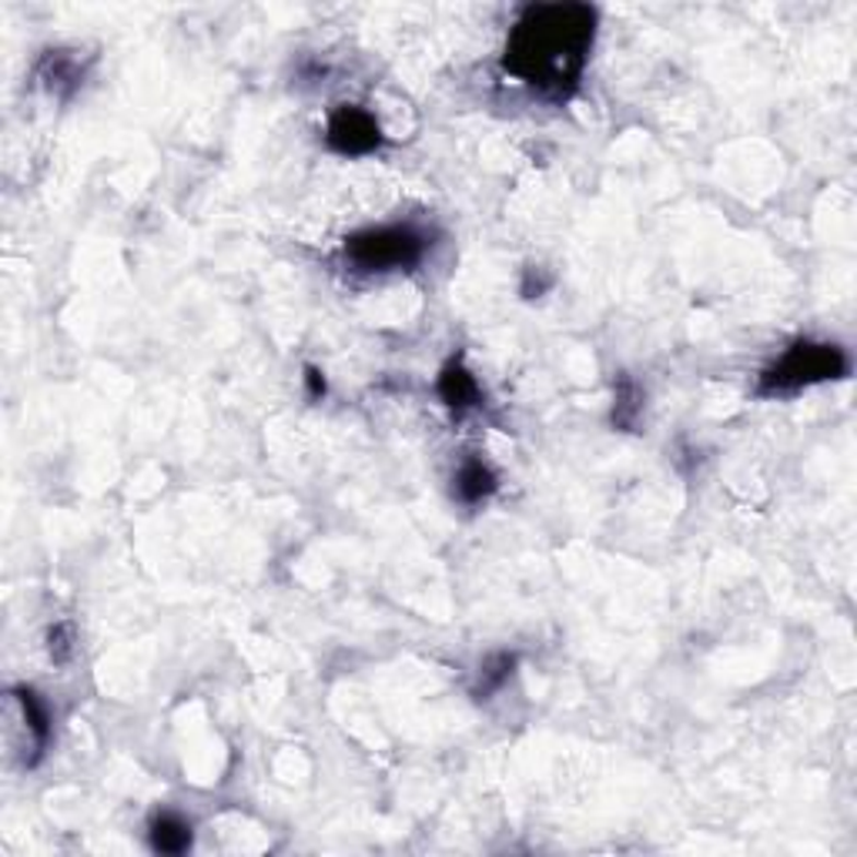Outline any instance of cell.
<instances>
[{"mask_svg":"<svg viewBox=\"0 0 857 857\" xmlns=\"http://www.w3.org/2000/svg\"><path fill=\"white\" fill-rule=\"evenodd\" d=\"M305 386H308V396H312V399H321V396H326V379H321V372H318L315 365L305 368Z\"/></svg>","mask_w":857,"mask_h":857,"instance_id":"13","label":"cell"},{"mask_svg":"<svg viewBox=\"0 0 857 857\" xmlns=\"http://www.w3.org/2000/svg\"><path fill=\"white\" fill-rule=\"evenodd\" d=\"M11 696L21 704L24 720H27V730H31V737H34V761H31V767H34V764L44 758L47 743H50V714H47L44 701H40V696H37L31 686H14Z\"/></svg>","mask_w":857,"mask_h":857,"instance_id":"7","label":"cell"},{"mask_svg":"<svg viewBox=\"0 0 857 857\" xmlns=\"http://www.w3.org/2000/svg\"><path fill=\"white\" fill-rule=\"evenodd\" d=\"M326 141L332 151L339 154H368L383 144V128L375 121L365 107H355V104H342L339 111L329 118V131H326Z\"/></svg>","mask_w":857,"mask_h":857,"instance_id":"4","label":"cell"},{"mask_svg":"<svg viewBox=\"0 0 857 857\" xmlns=\"http://www.w3.org/2000/svg\"><path fill=\"white\" fill-rule=\"evenodd\" d=\"M847 375V355L837 345L827 342H794L774 365L764 368L761 375V396H784L797 392L803 386L827 383V379H844Z\"/></svg>","mask_w":857,"mask_h":857,"instance_id":"2","label":"cell"},{"mask_svg":"<svg viewBox=\"0 0 857 857\" xmlns=\"http://www.w3.org/2000/svg\"><path fill=\"white\" fill-rule=\"evenodd\" d=\"M639 389L626 379H620V389H617V409H613V422L620 428H633L636 425V415H639Z\"/></svg>","mask_w":857,"mask_h":857,"instance_id":"11","label":"cell"},{"mask_svg":"<svg viewBox=\"0 0 857 857\" xmlns=\"http://www.w3.org/2000/svg\"><path fill=\"white\" fill-rule=\"evenodd\" d=\"M425 255V238L412 225H383L355 232L345 242V258L359 272H409Z\"/></svg>","mask_w":857,"mask_h":857,"instance_id":"3","label":"cell"},{"mask_svg":"<svg viewBox=\"0 0 857 857\" xmlns=\"http://www.w3.org/2000/svg\"><path fill=\"white\" fill-rule=\"evenodd\" d=\"M496 472L482 462V459H466L456 472V496L466 503V506H476L482 500H490L496 493Z\"/></svg>","mask_w":857,"mask_h":857,"instance_id":"6","label":"cell"},{"mask_svg":"<svg viewBox=\"0 0 857 857\" xmlns=\"http://www.w3.org/2000/svg\"><path fill=\"white\" fill-rule=\"evenodd\" d=\"M597 11L586 4H532L519 14L503 68L550 97H566L589 58Z\"/></svg>","mask_w":857,"mask_h":857,"instance_id":"1","label":"cell"},{"mask_svg":"<svg viewBox=\"0 0 857 857\" xmlns=\"http://www.w3.org/2000/svg\"><path fill=\"white\" fill-rule=\"evenodd\" d=\"M439 396H443V402H446L456 415L476 409L479 399H482L476 375H472L462 362H456V359L439 372Z\"/></svg>","mask_w":857,"mask_h":857,"instance_id":"5","label":"cell"},{"mask_svg":"<svg viewBox=\"0 0 857 857\" xmlns=\"http://www.w3.org/2000/svg\"><path fill=\"white\" fill-rule=\"evenodd\" d=\"M151 847L157 854H185L191 847V824L172 811H161L151 818Z\"/></svg>","mask_w":857,"mask_h":857,"instance_id":"8","label":"cell"},{"mask_svg":"<svg viewBox=\"0 0 857 857\" xmlns=\"http://www.w3.org/2000/svg\"><path fill=\"white\" fill-rule=\"evenodd\" d=\"M37 78H40L54 94L68 97V94L78 87V81H81V68H78V61L71 58L68 50H47L44 58H40V64H37Z\"/></svg>","mask_w":857,"mask_h":857,"instance_id":"9","label":"cell"},{"mask_svg":"<svg viewBox=\"0 0 857 857\" xmlns=\"http://www.w3.org/2000/svg\"><path fill=\"white\" fill-rule=\"evenodd\" d=\"M47 654L61 667L71 664V657H74V626L71 623H58L47 630Z\"/></svg>","mask_w":857,"mask_h":857,"instance_id":"12","label":"cell"},{"mask_svg":"<svg viewBox=\"0 0 857 857\" xmlns=\"http://www.w3.org/2000/svg\"><path fill=\"white\" fill-rule=\"evenodd\" d=\"M513 667H516V657L513 654H493L490 660H482L479 667V680H476V696L479 701H490L496 690H503L513 677Z\"/></svg>","mask_w":857,"mask_h":857,"instance_id":"10","label":"cell"}]
</instances>
